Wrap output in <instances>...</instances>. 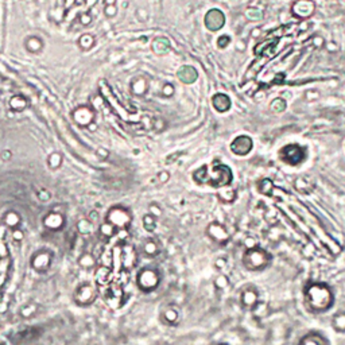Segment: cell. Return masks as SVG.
<instances>
[{
	"mask_svg": "<svg viewBox=\"0 0 345 345\" xmlns=\"http://www.w3.org/2000/svg\"><path fill=\"white\" fill-rule=\"evenodd\" d=\"M193 179L197 184L209 185L213 188H224L232 182L234 175L232 170L227 165L213 162L212 165H204L198 170H195Z\"/></svg>",
	"mask_w": 345,
	"mask_h": 345,
	"instance_id": "6da1fadb",
	"label": "cell"
},
{
	"mask_svg": "<svg viewBox=\"0 0 345 345\" xmlns=\"http://www.w3.org/2000/svg\"><path fill=\"white\" fill-rule=\"evenodd\" d=\"M306 300L314 312H326L333 305V293L325 283H310L306 289Z\"/></svg>",
	"mask_w": 345,
	"mask_h": 345,
	"instance_id": "7a4b0ae2",
	"label": "cell"
},
{
	"mask_svg": "<svg viewBox=\"0 0 345 345\" xmlns=\"http://www.w3.org/2000/svg\"><path fill=\"white\" fill-rule=\"evenodd\" d=\"M294 28H297L295 24H289V26H283V27H279L277 31H273V34L268 37V39L263 41L260 43H258L254 49V53L256 56L259 57H264L263 60L262 65H264V62L271 60L275 56V47L278 46L279 41L283 35H287V34L294 33Z\"/></svg>",
	"mask_w": 345,
	"mask_h": 345,
	"instance_id": "3957f363",
	"label": "cell"
},
{
	"mask_svg": "<svg viewBox=\"0 0 345 345\" xmlns=\"http://www.w3.org/2000/svg\"><path fill=\"white\" fill-rule=\"evenodd\" d=\"M271 262V255L267 251L259 247H252L245 251L243 255V264L250 271H260L267 267Z\"/></svg>",
	"mask_w": 345,
	"mask_h": 345,
	"instance_id": "277c9868",
	"label": "cell"
},
{
	"mask_svg": "<svg viewBox=\"0 0 345 345\" xmlns=\"http://www.w3.org/2000/svg\"><path fill=\"white\" fill-rule=\"evenodd\" d=\"M131 221H132L131 213L124 206H112L111 209L107 212V223L112 224L119 231L127 229Z\"/></svg>",
	"mask_w": 345,
	"mask_h": 345,
	"instance_id": "5b68a950",
	"label": "cell"
},
{
	"mask_svg": "<svg viewBox=\"0 0 345 345\" xmlns=\"http://www.w3.org/2000/svg\"><path fill=\"white\" fill-rule=\"evenodd\" d=\"M161 283V275L154 268H143L138 273L136 277V284L142 291L150 293L159 286Z\"/></svg>",
	"mask_w": 345,
	"mask_h": 345,
	"instance_id": "8992f818",
	"label": "cell"
},
{
	"mask_svg": "<svg viewBox=\"0 0 345 345\" xmlns=\"http://www.w3.org/2000/svg\"><path fill=\"white\" fill-rule=\"evenodd\" d=\"M279 156L284 163L297 166L306 159V150L300 145H287L284 146L283 149H280Z\"/></svg>",
	"mask_w": 345,
	"mask_h": 345,
	"instance_id": "52a82bcc",
	"label": "cell"
},
{
	"mask_svg": "<svg viewBox=\"0 0 345 345\" xmlns=\"http://www.w3.org/2000/svg\"><path fill=\"white\" fill-rule=\"evenodd\" d=\"M95 109L90 108L89 106H80L72 111L73 122L80 127H89L92 123H95Z\"/></svg>",
	"mask_w": 345,
	"mask_h": 345,
	"instance_id": "ba28073f",
	"label": "cell"
},
{
	"mask_svg": "<svg viewBox=\"0 0 345 345\" xmlns=\"http://www.w3.org/2000/svg\"><path fill=\"white\" fill-rule=\"evenodd\" d=\"M205 26L211 31H218L224 27L225 24V15L223 11H220L218 8H212L205 14Z\"/></svg>",
	"mask_w": 345,
	"mask_h": 345,
	"instance_id": "9c48e42d",
	"label": "cell"
},
{
	"mask_svg": "<svg viewBox=\"0 0 345 345\" xmlns=\"http://www.w3.org/2000/svg\"><path fill=\"white\" fill-rule=\"evenodd\" d=\"M316 4L313 0H297L294 4L291 6V12L293 15L298 19H307L314 14Z\"/></svg>",
	"mask_w": 345,
	"mask_h": 345,
	"instance_id": "30bf717a",
	"label": "cell"
},
{
	"mask_svg": "<svg viewBox=\"0 0 345 345\" xmlns=\"http://www.w3.org/2000/svg\"><path fill=\"white\" fill-rule=\"evenodd\" d=\"M254 147V142L248 135H240L237 138H235V140L231 143V150L235 155H247L250 154L251 150Z\"/></svg>",
	"mask_w": 345,
	"mask_h": 345,
	"instance_id": "8fae6325",
	"label": "cell"
},
{
	"mask_svg": "<svg viewBox=\"0 0 345 345\" xmlns=\"http://www.w3.org/2000/svg\"><path fill=\"white\" fill-rule=\"evenodd\" d=\"M97 297V291L92 284H83L80 286L74 294V301L78 305H90Z\"/></svg>",
	"mask_w": 345,
	"mask_h": 345,
	"instance_id": "7c38bea8",
	"label": "cell"
},
{
	"mask_svg": "<svg viewBox=\"0 0 345 345\" xmlns=\"http://www.w3.org/2000/svg\"><path fill=\"white\" fill-rule=\"evenodd\" d=\"M206 234L212 240H215L218 244H225L228 243L229 234L227 228L224 227L223 224L220 223H212L209 224V227L206 229Z\"/></svg>",
	"mask_w": 345,
	"mask_h": 345,
	"instance_id": "4fadbf2b",
	"label": "cell"
},
{
	"mask_svg": "<svg viewBox=\"0 0 345 345\" xmlns=\"http://www.w3.org/2000/svg\"><path fill=\"white\" fill-rule=\"evenodd\" d=\"M51 264V254L47 251H41L31 259V267L37 273H45L49 270Z\"/></svg>",
	"mask_w": 345,
	"mask_h": 345,
	"instance_id": "5bb4252c",
	"label": "cell"
},
{
	"mask_svg": "<svg viewBox=\"0 0 345 345\" xmlns=\"http://www.w3.org/2000/svg\"><path fill=\"white\" fill-rule=\"evenodd\" d=\"M136 251L131 245H124L120 250V263L124 270H131L136 264Z\"/></svg>",
	"mask_w": 345,
	"mask_h": 345,
	"instance_id": "9a60e30c",
	"label": "cell"
},
{
	"mask_svg": "<svg viewBox=\"0 0 345 345\" xmlns=\"http://www.w3.org/2000/svg\"><path fill=\"white\" fill-rule=\"evenodd\" d=\"M65 224V218L62 215L57 213V212H50L47 213L43 218V225L50 231H60Z\"/></svg>",
	"mask_w": 345,
	"mask_h": 345,
	"instance_id": "2e32d148",
	"label": "cell"
},
{
	"mask_svg": "<svg viewBox=\"0 0 345 345\" xmlns=\"http://www.w3.org/2000/svg\"><path fill=\"white\" fill-rule=\"evenodd\" d=\"M241 305L247 309H254L259 302V294L255 289H245L240 297Z\"/></svg>",
	"mask_w": 345,
	"mask_h": 345,
	"instance_id": "e0dca14e",
	"label": "cell"
},
{
	"mask_svg": "<svg viewBox=\"0 0 345 345\" xmlns=\"http://www.w3.org/2000/svg\"><path fill=\"white\" fill-rule=\"evenodd\" d=\"M212 106L217 112H227L232 106V101L224 93H216L212 97Z\"/></svg>",
	"mask_w": 345,
	"mask_h": 345,
	"instance_id": "ac0fdd59",
	"label": "cell"
},
{
	"mask_svg": "<svg viewBox=\"0 0 345 345\" xmlns=\"http://www.w3.org/2000/svg\"><path fill=\"white\" fill-rule=\"evenodd\" d=\"M151 49L158 56L167 54L170 51V41L166 37H156L151 43Z\"/></svg>",
	"mask_w": 345,
	"mask_h": 345,
	"instance_id": "d6986e66",
	"label": "cell"
},
{
	"mask_svg": "<svg viewBox=\"0 0 345 345\" xmlns=\"http://www.w3.org/2000/svg\"><path fill=\"white\" fill-rule=\"evenodd\" d=\"M178 78L182 81V83L185 84H193L194 81H197V78H198V73H197V70H195L193 66H182L179 67L178 70Z\"/></svg>",
	"mask_w": 345,
	"mask_h": 345,
	"instance_id": "ffe728a7",
	"label": "cell"
},
{
	"mask_svg": "<svg viewBox=\"0 0 345 345\" xmlns=\"http://www.w3.org/2000/svg\"><path fill=\"white\" fill-rule=\"evenodd\" d=\"M24 47L28 53H33V54H38L42 51L43 49V41L39 38V37H35V35H31L28 37L26 41H24Z\"/></svg>",
	"mask_w": 345,
	"mask_h": 345,
	"instance_id": "44dd1931",
	"label": "cell"
},
{
	"mask_svg": "<svg viewBox=\"0 0 345 345\" xmlns=\"http://www.w3.org/2000/svg\"><path fill=\"white\" fill-rule=\"evenodd\" d=\"M162 320L163 323H169V325H175L179 320V310L175 309L174 306L166 307L163 313H162Z\"/></svg>",
	"mask_w": 345,
	"mask_h": 345,
	"instance_id": "7402d4cb",
	"label": "cell"
},
{
	"mask_svg": "<svg viewBox=\"0 0 345 345\" xmlns=\"http://www.w3.org/2000/svg\"><path fill=\"white\" fill-rule=\"evenodd\" d=\"M28 107V100L22 95H15L10 99V108L14 112H22Z\"/></svg>",
	"mask_w": 345,
	"mask_h": 345,
	"instance_id": "603a6c76",
	"label": "cell"
},
{
	"mask_svg": "<svg viewBox=\"0 0 345 345\" xmlns=\"http://www.w3.org/2000/svg\"><path fill=\"white\" fill-rule=\"evenodd\" d=\"M96 283H99L100 286H106L111 282V270L107 266H101L96 270L95 274Z\"/></svg>",
	"mask_w": 345,
	"mask_h": 345,
	"instance_id": "cb8c5ba5",
	"label": "cell"
},
{
	"mask_svg": "<svg viewBox=\"0 0 345 345\" xmlns=\"http://www.w3.org/2000/svg\"><path fill=\"white\" fill-rule=\"evenodd\" d=\"M131 92L136 96L145 95L147 92V81L145 77H135L131 81Z\"/></svg>",
	"mask_w": 345,
	"mask_h": 345,
	"instance_id": "d4e9b609",
	"label": "cell"
},
{
	"mask_svg": "<svg viewBox=\"0 0 345 345\" xmlns=\"http://www.w3.org/2000/svg\"><path fill=\"white\" fill-rule=\"evenodd\" d=\"M300 345H328V341L320 333H310L301 340Z\"/></svg>",
	"mask_w": 345,
	"mask_h": 345,
	"instance_id": "484cf974",
	"label": "cell"
},
{
	"mask_svg": "<svg viewBox=\"0 0 345 345\" xmlns=\"http://www.w3.org/2000/svg\"><path fill=\"white\" fill-rule=\"evenodd\" d=\"M77 43H78V46H80V49H81V50L86 51V50H90V49L95 46L96 39H95V37L92 35V34H83V35L78 38Z\"/></svg>",
	"mask_w": 345,
	"mask_h": 345,
	"instance_id": "4316f807",
	"label": "cell"
},
{
	"mask_svg": "<svg viewBox=\"0 0 345 345\" xmlns=\"http://www.w3.org/2000/svg\"><path fill=\"white\" fill-rule=\"evenodd\" d=\"M77 231L78 234L86 236V235H92V232L95 231V227H93V223H90L88 218H81L77 223Z\"/></svg>",
	"mask_w": 345,
	"mask_h": 345,
	"instance_id": "83f0119b",
	"label": "cell"
},
{
	"mask_svg": "<svg viewBox=\"0 0 345 345\" xmlns=\"http://www.w3.org/2000/svg\"><path fill=\"white\" fill-rule=\"evenodd\" d=\"M62 154L61 152H58V151H54V152H51L50 155H49V158H47V166H49V169H51V170H57V169H60L62 165Z\"/></svg>",
	"mask_w": 345,
	"mask_h": 345,
	"instance_id": "f1b7e54d",
	"label": "cell"
},
{
	"mask_svg": "<svg viewBox=\"0 0 345 345\" xmlns=\"http://www.w3.org/2000/svg\"><path fill=\"white\" fill-rule=\"evenodd\" d=\"M4 224L8 228H17L18 225L21 224V216L18 215L17 212H8L4 216Z\"/></svg>",
	"mask_w": 345,
	"mask_h": 345,
	"instance_id": "f546056e",
	"label": "cell"
},
{
	"mask_svg": "<svg viewBox=\"0 0 345 345\" xmlns=\"http://www.w3.org/2000/svg\"><path fill=\"white\" fill-rule=\"evenodd\" d=\"M159 244L156 243L155 240H147L145 244H143V252L147 256H155L159 254Z\"/></svg>",
	"mask_w": 345,
	"mask_h": 345,
	"instance_id": "4dcf8cb0",
	"label": "cell"
},
{
	"mask_svg": "<svg viewBox=\"0 0 345 345\" xmlns=\"http://www.w3.org/2000/svg\"><path fill=\"white\" fill-rule=\"evenodd\" d=\"M332 325L336 332L339 333H345V313H339L336 314L332 320Z\"/></svg>",
	"mask_w": 345,
	"mask_h": 345,
	"instance_id": "1f68e13d",
	"label": "cell"
},
{
	"mask_svg": "<svg viewBox=\"0 0 345 345\" xmlns=\"http://www.w3.org/2000/svg\"><path fill=\"white\" fill-rule=\"evenodd\" d=\"M258 189H259V192L262 193V194H266V195H271V193H273L274 190V184L271 179H262L260 182H259V185H258Z\"/></svg>",
	"mask_w": 345,
	"mask_h": 345,
	"instance_id": "d6a6232c",
	"label": "cell"
},
{
	"mask_svg": "<svg viewBox=\"0 0 345 345\" xmlns=\"http://www.w3.org/2000/svg\"><path fill=\"white\" fill-rule=\"evenodd\" d=\"M78 264L83 268H93L96 266V259L90 254H84L80 259H78Z\"/></svg>",
	"mask_w": 345,
	"mask_h": 345,
	"instance_id": "836d02e7",
	"label": "cell"
},
{
	"mask_svg": "<svg viewBox=\"0 0 345 345\" xmlns=\"http://www.w3.org/2000/svg\"><path fill=\"white\" fill-rule=\"evenodd\" d=\"M117 229L112 225V224L109 223H104L103 225L100 227V235L103 236V237H106V239H111V237H113L115 235H116Z\"/></svg>",
	"mask_w": 345,
	"mask_h": 345,
	"instance_id": "e575fe53",
	"label": "cell"
},
{
	"mask_svg": "<svg viewBox=\"0 0 345 345\" xmlns=\"http://www.w3.org/2000/svg\"><path fill=\"white\" fill-rule=\"evenodd\" d=\"M143 227L149 232H154L156 228V220L154 215H146L143 217Z\"/></svg>",
	"mask_w": 345,
	"mask_h": 345,
	"instance_id": "d590c367",
	"label": "cell"
},
{
	"mask_svg": "<svg viewBox=\"0 0 345 345\" xmlns=\"http://www.w3.org/2000/svg\"><path fill=\"white\" fill-rule=\"evenodd\" d=\"M270 108H271L274 112H278V113H280V112H283L284 109L287 108V104H286V101H284L283 99H275V100L271 101Z\"/></svg>",
	"mask_w": 345,
	"mask_h": 345,
	"instance_id": "8d00e7d4",
	"label": "cell"
},
{
	"mask_svg": "<svg viewBox=\"0 0 345 345\" xmlns=\"http://www.w3.org/2000/svg\"><path fill=\"white\" fill-rule=\"evenodd\" d=\"M35 312H37V305L28 303V305H26V306H23L22 309H21V316H22L23 318H28L31 317Z\"/></svg>",
	"mask_w": 345,
	"mask_h": 345,
	"instance_id": "74e56055",
	"label": "cell"
},
{
	"mask_svg": "<svg viewBox=\"0 0 345 345\" xmlns=\"http://www.w3.org/2000/svg\"><path fill=\"white\" fill-rule=\"evenodd\" d=\"M245 17L248 18V19H251V21H258V19H262L263 18V12L248 8V10L245 11Z\"/></svg>",
	"mask_w": 345,
	"mask_h": 345,
	"instance_id": "f35d334b",
	"label": "cell"
},
{
	"mask_svg": "<svg viewBox=\"0 0 345 345\" xmlns=\"http://www.w3.org/2000/svg\"><path fill=\"white\" fill-rule=\"evenodd\" d=\"M235 198H236V194H235L234 190H228V192H223V193H220V200L223 201V202H227V204L232 202Z\"/></svg>",
	"mask_w": 345,
	"mask_h": 345,
	"instance_id": "ab89813d",
	"label": "cell"
},
{
	"mask_svg": "<svg viewBox=\"0 0 345 345\" xmlns=\"http://www.w3.org/2000/svg\"><path fill=\"white\" fill-rule=\"evenodd\" d=\"M78 22L81 23L83 26H89L90 23H92V15H90L89 12H83L78 17Z\"/></svg>",
	"mask_w": 345,
	"mask_h": 345,
	"instance_id": "60d3db41",
	"label": "cell"
},
{
	"mask_svg": "<svg viewBox=\"0 0 345 345\" xmlns=\"http://www.w3.org/2000/svg\"><path fill=\"white\" fill-rule=\"evenodd\" d=\"M37 195H38L39 201H42V202H47V201L51 200L50 192H49V190H46V189L38 190V194Z\"/></svg>",
	"mask_w": 345,
	"mask_h": 345,
	"instance_id": "b9f144b4",
	"label": "cell"
},
{
	"mask_svg": "<svg viewBox=\"0 0 345 345\" xmlns=\"http://www.w3.org/2000/svg\"><path fill=\"white\" fill-rule=\"evenodd\" d=\"M215 283H216V286H217L218 289H224V287H227L228 286V279H227V277H224V275H218L217 278H216V280H215Z\"/></svg>",
	"mask_w": 345,
	"mask_h": 345,
	"instance_id": "7bdbcfd3",
	"label": "cell"
},
{
	"mask_svg": "<svg viewBox=\"0 0 345 345\" xmlns=\"http://www.w3.org/2000/svg\"><path fill=\"white\" fill-rule=\"evenodd\" d=\"M11 236H12V239L15 240V241H22L23 237H24V235H23L22 229H19V228H14V229H12Z\"/></svg>",
	"mask_w": 345,
	"mask_h": 345,
	"instance_id": "ee69618b",
	"label": "cell"
},
{
	"mask_svg": "<svg viewBox=\"0 0 345 345\" xmlns=\"http://www.w3.org/2000/svg\"><path fill=\"white\" fill-rule=\"evenodd\" d=\"M116 12L117 8L115 4L113 6H106V8H104V14H106L107 18H113L116 15Z\"/></svg>",
	"mask_w": 345,
	"mask_h": 345,
	"instance_id": "f6af8a7d",
	"label": "cell"
},
{
	"mask_svg": "<svg viewBox=\"0 0 345 345\" xmlns=\"http://www.w3.org/2000/svg\"><path fill=\"white\" fill-rule=\"evenodd\" d=\"M218 47H221V49H224V47H227L228 46V43L231 42V38H229L228 35H223L221 38H218Z\"/></svg>",
	"mask_w": 345,
	"mask_h": 345,
	"instance_id": "bcb514c9",
	"label": "cell"
},
{
	"mask_svg": "<svg viewBox=\"0 0 345 345\" xmlns=\"http://www.w3.org/2000/svg\"><path fill=\"white\" fill-rule=\"evenodd\" d=\"M163 93L166 96H172L174 93V88H172V84H166L165 85V89H163Z\"/></svg>",
	"mask_w": 345,
	"mask_h": 345,
	"instance_id": "7dc6e473",
	"label": "cell"
},
{
	"mask_svg": "<svg viewBox=\"0 0 345 345\" xmlns=\"http://www.w3.org/2000/svg\"><path fill=\"white\" fill-rule=\"evenodd\" d=\"M88 220H89L90 223H96L97 220H99V213L96 211H92L89 213V217H88Z\"/></svg>",
	"mask_w": 345,
	"mask_h": 345,
	"instance_id": "c3c4849f",
	"label": "cell"
},
{
	"mask_svg": "<svg viewBox=\"0 0 345 345\" xmlns=\"http://www.w3.org/2000/svg\"><path fill=\"white\" fill-rule=\"evenodd\" d=\"M11 156H12L11 151L6 150V151H3V154H1V159H3V161H8Z\"/></svg>",
	"mask_w": 345,
	"mask_h": 345,
	"instance_id": "681fc988",
	"label": "cell"
},
{
	"mask_svg": "<svg viewBox=\"0 0 345 345\" xmlns=\"http://www.w3.org/2000/svg\"><path fill=\"white\" fill-rule=\"evenodd\" d=\"M97 155L101 156V158H107L108 156V151L104 150V149H99L97 150Z\"/></svg>",
	"mask_w": 345,
	"mask_h": 345,
	"instance_id": "f907efd6",
	"label": "cell"
},
{
	"mask_svg": "<svg viewBox=\"0 0 345 345\" xmlns=\"http://www.w3.org/2000/svg\"><path fill=\"white\" fill-rule=\"evenodd\" d=\"M104 3H106V6H113L116 3V0H106Z\"/></svg>",
	"mask_w": 345,
	"mask_h": 345,
	"instance_id": "816d5d0a",
	"label": "cell"
},
{
	"mask_svg": "<svg viewBox=\"0 0 345 345\" xmlns=\"http://www.w3.org/2000/svg\"><path fill=\"white\" fill-rule=\"evenodd\" d=\"M218 345H228V344H218Z\"/></svg>",
	"mask_w": 345,
	"mask_h": 345,
	"instance_id": "f5cc1de1",
	"label": "cell"
}]
</instances>
